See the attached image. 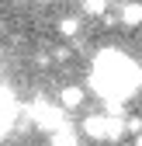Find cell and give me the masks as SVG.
<instances>
[{
    "label": "cell",
    "instance_id": "cell-1",
    "mask_svg": "<svg viewBox=\"0 0 142 146\" xmlns=\"http://www.w3.org/2000/svg\"><path fill=\"white\" fill-rule=\"evenodd\" d=\"M108 122H111L108 111H101V115H87V118H83V136L94 139V143H108Z\"/></svg>",
    "mask_w": 142,
    "mask_h": 146
},
{
    "label": "cell",
    "instance_id": "cell-2",
    "mask_svg": "<svg viewBox=\"0 0 142 146\" xmlns=\"http://www.w3.org/2000/svg\"><path fill=\"white\" fill-rule=\"evenodd\" d=\"M118 25L121 28H142V0H125L118 7Z\"/></svg>",
    "mask_w": 142,
    "mask_h": 146
},
{
    "label": "cell",
    "instance_id": "cell-3",
    "mask_svg": "<svg viewBox=\"0 0 142 146\" xmlns=\"http://www.w3.org/2000/svg\"><path fill=\"white\" fill-rule=\"evenodd\" d=\"M83 87L80 84H66V87H59V104L66 108V111H76V108H83Z\"/></svg>",
    "mask_w": 142,
    "mask_h": 146
},
{
    "label": "cell",
    "instance_id": "cell-4",
    "mask_svg": "<svg viewBox=\"0 0 142 146\" xmlns=\"http://www.w3.org/2000/svg\"><path fill=\"white\" fill-rule=\"evenodd\" d=\"M80 7L87 17H104L108 14V0H80Z\"/></svg>",
    "mask_w": 142,
    "mask_h": 146
},
{
    "label": "cell",
    "instance_id": "cell-5",
    "mask_svg": "<svg viewBox=\"0 0 142 146\" xmlns=\"http://www.w3.org/2000/svg\"><path fill=\"white\" fill-rule=\"evenodd\" d=\"M59 35H62V38H76V35H80V17H59Z\"/></svg>",
    "mask_w": 142,
    "mask_h": 146
},
{
    "label": "cell",
    "instance_id": "cell-6",
    "mask_svg": "<svg viewBox=\"0 0 142 146\" xmlns=\"http://www.w3.org/2000/svg\"><path fill=\"white\" fill-rule=\"evenodd\" d=\"M52 146H76V136H73V129H66V125H62V129H59L56 136H52Z\"/></svg>",
    "mask_w": 142,
    "mask_h": 146
},
{
    "label": "cell",
    "instance_id": "cell-7",
    "mask_svg": "<svg viewBox=\"0 0 142 146\" xmlns=\"http://www.w3.org/2000/svg\"><path fill=\"white\" fill-rule=\"evenodd\" d=\"M125 125H128V132H135V136L142 132V118H139V115H132V118H125Z\"/></svg>",
    "mask_w": 142,
    "mask_h": 146
},
{
    "label": "cell",
    "instance_id": "cell-8",
    "mask_svg": "<svg viewBox=\"0 0 142 146\" xmlns=\"http://www.w3.org/2000/svg\"><path fill=\"white\" fill-rule=\"evenodd\" d=\"M135 146H142V132H139V136H135Z\"/></svg>",
    "mask_w": 142,
    "mask_h": 146
},
{
    "label": "cell",
    "instance_id": "cell-9",
    "mask_svg": "<svg viewBox=\"0 0 142 146\" xmlns=\"http://www.w3.org/2000/svg\"><path fill=\"white\" fill-rule=\"evenodd\" d=\"M35 4H56V0H35Z\"/></svg>",
    "mask_w": 142,
    "mask_h": 146
}]
</instances>
